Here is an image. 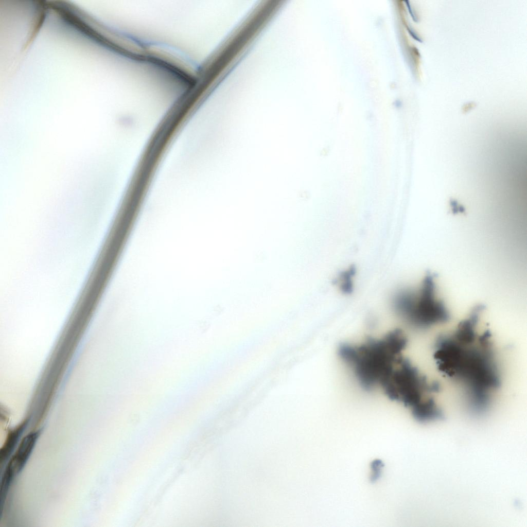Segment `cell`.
I'll use <instances>...</instances> for the list:
<instances>
[{"mask_svg": "<svg viewBox=\"0 0 527 527\" xmlns=\"http://www.w3.org/2000/svg\"><path fill=\"white\" fill-rule=\"evenodd\" d=\"M483 309L475 306L454 332L440 336L433 355L438 370L462 386L469 409L478 415L488 409L492 394L501 384L490 333L477 331Z\"/></svg>", "mask_w": 527, "mask_h": 527, "instance_id": "6da1fadb", "label": "cell"}, {"mask_svg": "<svg viewBox=\"0 0 527 527\" xmlns=\"http://www.w3.org/2000/svg\"><path fill=\"white\" fill-rule=\"evenodd\" d=\"M408 339L400 329L380 338H369L359 344H341L340 358L353 371L361 387L370 391L382 382L403 357Z\"/></svg>", "mask_w": 527, "mask_h": 527, "instance_id": "7a4b0ae2", "label": "cell"}, {"mask_svg": "<svg viewBox=\"0 0 527 527\" xmlns=\"http://www.w3.org/2000/svg\"><path fill=\"white\" fill-rule=\"evenodd\" d=\"M434 276L428 272L417 291H402L394 298L393 307L397 314L419 330H427L450 319L444 302L436 298Z\"/></svg>", "mask_w": 527, "mask_h": 527, "instance_id": "3957f363", "label": "cell"}, {"mask_svg": "<svg viewBox=\"0 0 527 527\" xmlns=\"http://www.w3.org/2000/svg\"><path fill=\"white\" fill-rule=\"evenodd\" d=\"M392 400L402 403L412 413L436 403L432 394L440 389L436 381L429 382L407 358L402 357L380 385Z\"/></svg>", "mask_w": 527, "mask_h": 527, "instance_id": "277c9868", "label": "cell"}, {"mask_svg": "<svg viewBox=\"0 0 527 527\" xmlns=\"http://www.w3.org/2000/svg\"><path fill=\"white\" fill-rule=\"evenodd\" d=\"M39 435L40 431H35L30 432L24 437L16 450L8 462L5 469L14 477L21 471L26 464Z\"/></svg>", "mask_w": 527, "mask_h": 527, "instance_id": "5b68a950", "label": "cell"}, {"mask_svg": "<svg viewBox=\"0 0 527 527\" xmlns=\"http://www.w3.org/2000/svg\"><path fill=\"white\" fill-rule=\"evenodd\" d=\"M24 429V425L15 428L9 432L7 438L0 451L1 465L6 462L10 456L22 435Z\"/></svg>", "mask_w": 527, "mask_h": 527, "instance_id": "8992f818", "label": "cell"}, {"mask_svg": "<svg viewBox=\"0 0 527 527\" xmlns=\"http://www.w3.org/2000/svg\"><path fill=\"white\" fill-rule=\"evenodd\" d=\"M355 273V268L352 267L349 270L342 272L339 278V281L341 284L340 287L342 291L345 293L352 292L353 286L351 278Z\"/></svg>", "mask_w": 527, "mask_h": 527, "instance_id": "52a82bcc", "label": "cell"}, {"mask_svg": "<svg viewBox=\"0 0 527 527\" xmlns=\"http://www.w3.org/2000/svg\"><path fill=\"white\" fill-rule=\"evenodd\" d=\"M371 466V469L373 470L371 480L372 482H374L377 480L380 477V471L382 467L383 466V464L381 460H376L372 462Z\"/></svg>", "mask_w": 527, "mask_h": 527, "instance_id": "ba28073f", "label": "cell"}, {"mask_svg": "<svg viewBox=\"0 0 527 527\" xmlns=\"http://www.w3.org/2000/svg\"><path fill=\"white\" fill-rule=\"evenodd\" d=\"M405 3H406V5H407V6L408 7V9L409 10V13L410 14V15L411 16V17L412 18L414 22H417V19L416 17L415 16V15H414V13H413V12L412 11V9L411 7V6H410V5L409 4V2L408 1H405Z\"/></svg>", "mask_w": 527, "mask_h": 527, "instance_id": "9c48e42d", "label": "cell"}, {"mask_svg": "<svg viewBox=\"0 0 527 527\" xmlns=\"http://www.w3.org/2000/svg\"><path fill=\"white\" fill-rule=\"evenodd\" d=\"M407 30H408L409 33L411 34V36L413 38H414L415 40H416V41H418V42H419L420 43L423 42L422 40L420 38H419L417 36V34L415 33L414 31H413V30H412L411 28H409L408 27H407Z\"/></svg>", "mask_w": 527, "mask_h": 527, "instance_id": "30bf717a", "label": "cell"}]
</instances>
